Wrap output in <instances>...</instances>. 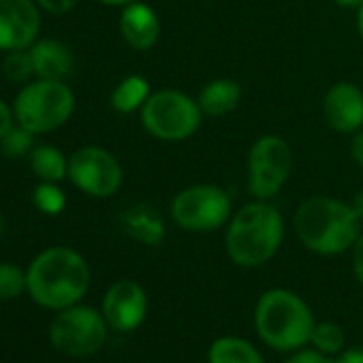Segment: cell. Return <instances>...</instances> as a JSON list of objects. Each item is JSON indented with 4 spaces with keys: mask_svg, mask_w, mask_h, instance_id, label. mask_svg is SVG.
<instances>
[{
    "mask_svg": "<svg viewBox=\"0 0 363 363\" xmlns=\"http://www.w3.org/2000/svg\"><path fill=\"white\" fill-rule=\"evenodd\" d=\"M37 0H0V50H28L41 30Z\"/></svg>",
    "mask_w": 363,
    "mask_h": 363,
    "instance_id": "11",
    "label": "cell"
},
{
    "mask_svg": "<svg viewBox=\"0 0 363 363\" xmlns=\"http://www.w3.org/2000/svg\"><path fill=\"white\" fill-rule=\"evenodd\" d=\"M150 96H152L150 82L143 75H128L113 88L109 103L113 111L128 116V113L141 111Z\"/></svg>",
    "mask_w": 363,
    "mask_h": 363,
    "instance_id": "19",
    "label": "cell"
},
{
    "mask_svg": "<svg viewBox=\"0 0 363 363\" xmlns=\"http://www.w3.org/2000/svg\"><path fill=\"white\" fill-rule=\"evenodd\" d=\"M350 156H352L354 164L363 169V128L357 130V133L352 135V141H350Z\"/></svg>",
    "mask_w": 363,
    "mask_h": 363,
    "instance_id": "31",
    "label": "cell"
},
{
    "mask_svg": "<svg viewBox=\"0 0 363 363\" xmlns=\"http://www.w3.org/2000/svg\"><path fill=\"white\" fill-rule=\"evenodd\" d=\"M350 206H352V210L357 212V216H359L361 223H363V189L352 197V203H350Z\"/></svg>",
    "mask_w": 363,
    "mask_h": 363,
    "instance_id": "32",
    "label": "cell"
},
{
    "mask_svg": "<svg viewBox=\"0 0 363 363\" xmlns=\"http://www.w3.org/2000/svg\"><path fill=\"white\" fill-rule=\"evenodd\" d=\"M28 289V276L13 263H0V301L20 297Z\"/></svg>",
    "mask_w": 363,
    "mask_h": 363,
    "instance_id": "24",
    "label": "cell"
},
{
    "mask_svg": "<svg viewBox=\"0 0 363 363\" xmlns=\"http://www.w3.org/2000/svg\"><path fill=\"white\" fill-rule=\"evenodd\" d=\"M323 118L335 133L363 128V90L352 82H335L323 99Z\"/></svg>",
    "mask_w": 363,
    "mask_h": 363,
    "instance_id": "13",
    "label": "cell"
},
{
    "mask_svg": "<svg viewBox=\"0 0 363 363\" xmlns=\"http://www.w3.org/2000/svg\"><path fill=\"white\" fill-rule=\"evenodd\" d=\"M13 122H16L13 107H9L3 99H0V139L13 128Z\"/></svg>",
    "mask_w": 363,
    "mask_h": 363,
    "instance_id": "29",
    "label": "cell"
},
{
    "mask_svg": "<svg viewBox=\"0 0 363 363\" xmlns=\"http://www.w3.org/2000/svg\"><path fill=\"white\" fill-rule=\"evenodd\" d=\"M350 252H352V274H354L357 282L363 286V231H361L359 238L354 240Z\"/></svg>",
    "mask_w": 363,
    "mask_h": 363,
    "instance_id": "28",
    "label": "cell"
},
{
    "mask_svg": "<svg viewBox=\"0 0 363 363\" xmlns=\"http://www.w3.org/2000/svg\"><path fill=\"white\" fill-rule=\"evenodd\" d=\"M208 363H265L255 344L238 335H223L210 344Z\"/></svg>",
    "mask_w": 363,
    "mask_h": 363,
    "instance_id": "18",
    "label": "cell"
},
{
    "mask_svg": "<svg viewBox=\"0 0 363 363\" xmlns=\"http://www.w3.org/2000/svg\"><path fill=\"white\" fill-rule=\"evenodd\" d=\"M107 320L103 312L90 306H71L58 310L50 325L52 344L69 357H90L99 352L107 340Z\"/></svg>",
    "mask_w": 363,
    "mask_h": 363,
    "instance_id": "9",
    "label": "cell"
},
{
    "mask_svg": "<svg viewBox=\"0 0 363 363\" xmlns=\"http://www.w3.org/2000/svg\"><path fill=\"white\" fill-rule=\"evenodd\" d=\"M333 3L344 9H359L363 5V0H333Z\"/></svg>",
    "mask_w": 363,
    "mask_h": 363,
    "instance_id": "33",
    "label": "cell"
},
{
    "mask_svg": "<svg viewBox=\"0 0 363 363\" xmlns=\"http://www.w3.org/2000/svg\"><path fill=\"white\" fill-rule=\"evenodd\" d=\"M314 325L312 308L289 289H269L255 306V331L269 348L280 352H293L310 344Z\"/></svg>",
    "mask_w": 363,
    "mask_h": 363,
    "instance_id": "4",
    "label": "cell"
},
{
    "mask_svg": "<svg viewBox=\"0 0 363 363\" xmlns=\"http://www.w3.org/2000/svg\"><path fill=\"white\" fill-rule=\"evenodd\" d=\"M312 348H316L318 352L327 354V357H335L344 350L346 344V333L344 329L333 323V320H323L314 325L312 337H310Z\"/></svg>",
    "mask_w": 363,
    "mask_h": 363,
    "instance_id": "21",
    "label": "cell"
},
{
    "mask_svg": "<svg viewBox=\"0 0 363 363\" xmlns=\"http://www.w3.org/2000/svg\"><path fill=\"white\" fill-rule=\"evenodd\" d=\"M99 3H103L107 7H126V5L135 3V0H99Z\"/></svg>",
    "mask_w": 363,
    "mask_h": 363,
    "instance_id": "34",
    "label": "cell"
},
{
    "mask_svg": "<svg viewBox=\"0 0 363 363\" xmlns=\"http://www.w3.org/2000/svg\"><path fill=\"white\" fill-rule=\"evenodd\" d=\"M293 171V147L280 135L259 137L248 154V193L252 199L272 201Z\"/></svg>",
    "mask_w": 363,
    "mask_h": 363,
    "instance_id": "8",
    "label": "cell"
},
{
    "mask_svg": "<svg viewBox=\"0 0 363 363\" xmlns=\"http://www.w3.org/2000/svg\"><path fill=\"white\" fill-rule=\"evenodd\" d=\"M28 158L30 169L41 182H62L69 175V158L54 145H35Z\"/></svg>",
    "mask_w": 363,
    "mask_h": 363,
    "instance_id": "20",
    "label": "cell"
},
{
    "mask_svg": "<svg viewBox=\"0 0 363 363\" xmlns=\"http://www.w3.org/2000/svg\"><path fill=\"white\" fill-rule=\"evenodd\" d=\"M284 240V218L272 201L246 203L227 223L225 250L238 267L255 269L269 263Z\"/></svg>",
    "mask_w": 363,
    "mask_h": 363,
    "instance_id": "2",
    "label": "cell"
},
{
    "mask_svg": "<svg viewBox=\"0 0 363 363\" xmlns=\"http://www.w3.org/2000/svg\"><path fill=\"white\" fill-rule=\"evenodd\" d=\"M139 113L147 135L164 143H179L191 139L199 130L203 120V111L197 99L175 88L152 92Z\"/></svg>",
    "mask_w": 363,
    "mask_h": 363,
    "instance_id": "6",
    "label": "cell"
},
{
    "mask_svg": "<svg viewBox=\"0 0 363 363\" xmlns=\"http://www.w3.org/2000/svg\"><path fill=\"white\" fill-rule=\"evenodd\" d=\"M75 111V94L60 79H37L26 84L16 101L13 116L33 135H48L65 126Z\"/></svg>",
    "mask_w": 363,
    "mask_h": 363,
    "instance_id": "5",
    "label": "cell"
},
{
    "mask_svg": "<svg viewBox=\"0 0 363 363\" xmlns=\"http://www.w3.org/2000/svg\"><path fill=\"white\" fill-rule=\"evenodd\" d=\"M33 147H35V135L20 124L13 126L3 139H0V150L9 158H24L26 154L33 152Z\"/></svg>",
    "mask_w": 363,
    "mask_h": 363,
    "instance_id": "25",
    "label": "cell"
},
{
    "mask_svg": "<svg viewBox=\"0 0 363 363\" xmlns=\"http://www.w3.org/2000/svg\"><path fill=\"white\" fill-rule=\"evenodd\" d=\"M3 229H5V220H3V216H0V235H3Z\"/></svg>",
    "mask_w": 363,
    "mask_h": 363,
    "instance_id": "36",
    "label": "cell"
},
{
    "mask_svg": "<svg viewBox=\"0 0 363 363\" xmlns=\"http://www.w3.org/2000/svg\"><path fill=\"white\" fill-rule=\"evenodd\" d=\"M173 223L191 233H212L223 229L231 216L233 206L229 193L218 184H193L182 189L171 199Z\"/></svg>",
    "mask_w": 363,
    "mask_h": 363,
    "instance_id": "7",
    "label": "cell"
},
{
    "mask_svg": "<svg viewBox=\"0 0 363 363\" xmlns=\"http://www.w3.org/2000/svg\"><path fill=\"white\" fill-rule=\"evenodd\" d=\"M37 5L45 9L48 13L60 16V13H69L71 9H75L79 5V0H37Z\"/></svg>",
    "mask_w": 363,
    "mask_h": 363,
    "instance_id": "27",
    "label": "cell"
},
{
    "mask_svg": "<svg viewBox=\"0 0 363 363\" xmlns=\"http://www.w3.org/2000/svg\"><path fill=\"white\" fill-rule=\"evenodd\" d=\"M30 297L48 310H65L79 303L90 289L86 259L67 246H54L35 257L28 272Z\"/></svg>",
    "mask_w": 363,
    "mask_h": 363,
    "instance_id": "1",
    "label": "cell"
},
{
    "mask_svg": "<svg viewBox=\"0 0 363 363\" xmlns=\"http://www.w3.org/2000/svg\"><path fill=\"white\" fill-rule=\"evenodd\" d=\"M240 101H242V86L229 77H218V79L208 82L197 96V103L203 116H210V118H223L235 111Z\"/></svg>",
    "mask_w": 363,
    "mask_h": 363,
    "instance_id": "17",
    "label": "cell"
},
{
    "mask_svg": "<svg viewBox=\"0 0 363 363\" xmlns=\"http://www.w3.org/2000/svg\"><path fill=\"white\" fill-rule=\"evenodd\" d=\"M3 71L9 82L16 84H28L30 77H35V65H33V54L28 50H13L7 52L3 60Z\"/></svg>",
    "mask_w": 363,
    "mask_h": 363,
    "instance_id": "23",
    "label": "cell"
},
{
    "mask_svg": "<svg viewBox=\"0 0 363 363\" xmlns=\"http://www.w3.org/2000/svg\"><path fill=\"white\" fill-rule=\"evenodd\" d=\"M297 240L314 255L337 257L352 248L361 233V218L350 203L333 197H310L295 212Z\"/></svg>",
    "mask_w": 363,
    "mask_h": 363,
    "instance_id": "3",
    "label": "cell"
},
{
    "mask_svg": "<svg viewBox=\"0 0 363 363\" xmlns=\"http://www.w3.org/2000/svg\"><path fill=\"white\" fill-rule=\"evenodd\" d=\"M67 177L84 195L107 199L122 189L124 171L116 154L99 145H86L69 156Z\"/></svg>",
    "mask_w": 363,
    "mask_h": 363,
    "instance_id": "10",
    "label": "cell"
},
{
    "mask_svg": "<svg viewBox=\"0 0 363 363\" xmlns=\"http://www.w3.org/2000/svg\"><path fill=\"white\" fill-rule=\"evenodd\" d=\"M357 33H359V39L363 41V5L357 9Z\"/></svg>",
    "mask_w": 363,
    "mask_h": 363,
    "instance_id": "35",
    "label": "cell"
},
{
    "mask_svg": "<svg viewBox=\"0 0 363 363\" xmlns=\"http://www.w3.org/2000/svg\"><path fill=\"white\" fill-rule=\"evenodd\" d=\"M33 201H35L37 210L48 216H58L67 208V195L58 186V182H41V184L35 189Z\"/></svg>",
    "mask_w": 363,
    "mask_h": 363,
    "instance_id": "22",
    "label": "cell"
},
{
    "mask_svg": "<svg viewBox=\"0 0 363 363\" xmlns=\"http://www.w3.org/2000/svg\"><path fill=\"white\" fill-rule=\"evenodd\" d=\"M118 28L124 43L137 52L152 50L160 37V20L156 11L145 3H139V0L122 7Z\"/></svg>",
    "mask_w": 363,
    "mask_h": 363,
    "instance_id": "14",
    "label": "cell"
},
{
    "mask_svg": "<svg viewBox=\"0 0 363 363\" xmlns=\"http://www.w3.org/2000/svg\"><path fill=\"white\" fill-rule=\"evenodd\" d=\"M284 363H333V357H327L316 348H299L293 350V354Z\"/></svg>",
    "mask_w": 363,
    "mask_h": 363,
    "instance_id": "26",
    "label": "cell"
},
{
    "mask_svg": "<svg viewBox=\"0 0 363 363\" xmlns=\"http://www.w3.org/2000/svg\"><path fill=\"white\" fill-rule=\"evenodd\" d=\"M120 229L143 246H160L167 238V225L160 212L150 203H133L118 216Z\"/></svg>",
    "mask_w": 363,
    "mask_h": 363,
    "instance_id": "15",
    "label": "cell"
},
{
    "mask_svg": "<svg viewBox=\"0 0 363 363\" xmlns=\"http://www.w3.org/2000/svg\"><path fill=\"white\" fill-rule=\"evenodd\" d=\"M33 65H35V77L37 79H60L69 77L75 67V58L69 45L56 41V39H41L35 41L30 48Z\"/></svg>",
    "mask_w": 363,
    "mask_h": 363,
    "instance_id": "16",
    "label": "cell"
},
{
    "mask_svg": "<svg viewBox=\"0 0 363 363\" xmlns=\"http://www.w3.org/2000/svg\"><path fill=\"white\" fill-rule=\"evenodd\" d=\"M101 312L111 329L122 333L135 331L147 316V295L139 282L118 280L107 289Z\"/></svg>",
    "mask_w": 363,
    "mask_h": 363,
    "instance_id": "12",
    "label": "cell"
},
{
    "mask_svg": "<svg viewBox=\"0 0 363 363\" xmlns=\"http://www.w3.org/2000/svg\"><path fill=\"white\" fill-rule=\"evenodd\" d=\"M333 363H363V346L346 348L333 357Z\"/></svg>",
    "mask_w": 363,
    "mask_h": 363,
    "instance_id": "30",
    "label": "cell"
}]
</instances>
